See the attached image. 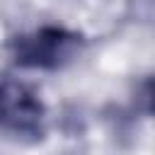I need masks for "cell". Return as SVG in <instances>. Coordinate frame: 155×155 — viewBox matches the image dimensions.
Returning a JSON list of instances; mask_svg holds the SVG:
<instances>
[{
    "label": "cell",
    "mask_w": 155,
    "mask_h": 155,
    "mask_svg": "<svg viewBox=\"0 0 155 155\" xmlns=\"http://www.w3.org/2000/svg\"><path fill=\"white\" fill-rule=\"evenodd\" d=\"M138 102L143 104V109H145L148 114L155 116V75H150V78L140 85V90H138Z\"/></svg>",
    "instance_id": "obj_3"
},
{
    "label": "cell",
    "mask_w": 155,
    "mask_h": 155,
    "mask_svg": "<svg viewBox=\"0 0 155 155\" xmlns=\"http://www.w3.org/2000/svg\"><path fill=\"white\" fill-rule=\"evenodd\" d=\"M0 131L17 140H39L46 133V107L22 82H0Z\"/></svg>",
    "instance_id": "obj_2"
},
{
    "label": "cell",
    "mask_w": 155,
    "mask_h": 155,
    "mask_svg": "<svg viewBox=\"0 0 155 155\" xmlns=\"http://www.w3.org/2000/svg\"><path fill=\"white\" fill-rule=\"evenodd\" d=\"M85 48V36L75 29L44 24L12 41V58L19 68L58 70L73 63Z\"/></svg>",
    "instance_id": "obj_1"
}]
</instances>
